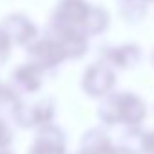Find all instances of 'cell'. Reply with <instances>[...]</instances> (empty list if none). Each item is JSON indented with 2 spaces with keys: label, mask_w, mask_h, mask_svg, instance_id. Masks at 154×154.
I'll list each match as a JSON object with an SVG mask.
<instances>
[{
  "label": "cell",
  "mask_w": 154,
  "mask_h": 154,
  "mask_svg": "<svg viewBox=\"0 0 154 154\" xmlns=\"http://www.w3.org/2000/svg\"><path fill=\"white\" fill-rule=\"evenodd\" d=\"M2 27L6 29L8 36L11 38L13 45H22L27 47L29 44H33L38 36V26L33 22V18L22 11H11L8 13L2 20H0Z\"/></svg>",
  "instance_id": "277c9868"
},
{
  "label": "cell",
  "mask_w": 154,
  "mask_h": 154,
  "mask_svg": "<svg viewBox=\"0 0 154 154\" xmlns=\"http://www.w3.org/2000/svg\"><path fill=\"white\" fill-rule=\"evenodd\" d=\"M45 72H47L45 69H42L35 62L27 60V62L20 63L18 67H15V71H13V84L24 93H36V91H40V87L44 84Z\"/></svg>",
  "instance_id": "9c48e42d"
},
{
  "label": "cell",
  "mask_w": 154,
  "mask_h": 154,
  "mask_svg": "<svg viewBox=\"0 0 154 154\" xmlns=\"http://www.w3.org/2000/svg\"><path fill=\"white\" fill-rule=\"evenodd\" d=\"M143 49L136 42H123V44H112L103 45L100 51V58L111 63L118 69H132L141 62Z\"/></svg>",
  "instance_id": "8992f818"
},
{
  "label": "cell",
  "mask_w": 154,
  "mask_h": 154,
  "mask_svg": "<svg viewBox=\"0 0 154 154\" xmlns=\"http://www.w3.org/2000/svg\"><path fill=\"white\" fill-rule=\"evenodd\" d=\"M147 116L145 102L134 93H118V118L120 123L138 125Z\"/></svg>",
  "instance_id": "ba28073f"
},
{
  "label": "cell",
  "mask_w": 154,
  "mask_h": 154,
  "mask_svg": "<svg viewBox=\"0 0 154 154\" xmlns=\"http://www.w3.org/2000/svg\"><path fill=\"white\" fill-rule=\"evenodd\" d=\"M13 47H15V45H13L11 38L8 36L6 29L2 27V24H0V65L6 63V62L9 60V56H11V49H13Z\"/></svg>",
  "instance_id": "2e32d148"
},
{
  "label": "cell",
  "mask_w": 154,
  "mask_h": 154,
  "mask_svg": "<svg viewBox=\"0 0 154 154\" xmlns=\"http://www.w3.org/2000/svg\"><path fill=\"white\" fill-rule=\"evenodd\" d=\"M98 116L107 125L120 123V118H118V93H111V94L103 96V100L98 105Z\"/></svg>",
  "instance_id": "4fadbf2b"
},
{
  "label": "cell",
  "mask_w": 154,
  "mask_h": 154,
  "mask_svg": "<svg viewBox=\"0 0 154 154\" xmlns=\"http://www.w3.org/2000/svg\"><path fill=\"white\" fill-rule=\"evenodd\" d=\"M13 116L17 123L22 127H40V125L51 123L54 116V102L49 98H42L36 103L22 102Z\"/></svg>",
  "instance_id": "52a82bcc"
},
{
  "label": "cell",
  "mask_w": 154,
  "mask_h": 154,
  "mask_svg": "<svg viewBox=\"0 0 154 154\" xmlns=\"http://www.w3.org/2000/svg\"><path fill=\"white\" fill-rule=\"evenodd\" d=\"M26 51H27V58L45 71L56 69L58 65H62L67 60L62 44L51 33L40 35L33 44H29L26 47Z\"/></svg>",
  "instance_id": "7a4b0ae2"
},
{
  "label": "cell",
  "mask_w": 154,
  "mask_h": 154,
  "mask_svg": "<svg viewBox=\"0 0 154 154\" xmlns=\"http://www.w3.org/2000/svg\"><path fill=\"white\" fill-rule=\"evenodd\" d=\"M141 149L147 154H154V131L143 134V138H141Z\"/></svg>",
  "instance_id": "ac0fdd59"
},
{
  "label": "cell",
  "mask_w": 154,
  "mask_h": 154,
  "mask_svg": "<svg viewBox=\"0 0 154 154\" xmlns=\"http://www.w3.org/2000/svg\"><path fill=\"white\" fill-rule=\"evenodd\" d=\"M149 4L140 0H118V13L125 24H140L147 17Z\"/></svg>",
  "instance_id": "7c38bea8"
},
{
  "label": "cell",
  "mask_w": 154,
  "mask_h": 154,
  "mask_svg": "<svg viewBox=\"0 0 154 154\" xmlns=\"http://www.w3.org/2000/svg\"><path fill=\"white\" fill-rule=\"evenodd\" d=\"M80 154H84V152H80Z\"/></svg>",
  "instance_id": "603a6c76"
},
{
  "label": "cell",
  "mask_w": 154,
  "mask_h": 154,
  "mask_svg": "<svg viewBox=\"0 0 154 154\" xmlns=\"http://www.w3.org/2000/svg\"><path fill=\"white\" fill-rule=\"evenodd\" d=\"M0 154H11V152H8V150H0Z\"/></svg>",
  "instance_id": "7402d4cb"
},
{
  "label": "cell",
  "mask_w": 154,
  "mask_h": 154,
  "mask_svg": "<svg viewBox=\"0 0 154 154\" xmlns=\"http://www.w3.org/2000/svg\"><path fill=\"white\" fill-rule=\"evenodd\" d=\"M111 27V11L102 6V4H93L89 17L84 24V31L87 36H102L103 33H107Z\"/></svg>",
  "instance_id": "30bf717a"
},
{
  "label": "cell",
  "mask_w": 154,
  "mask_h": 154,
  "mask_svg": "<svg viewBox=\"0 0 154 154\" xmlns=\"http://www.w3.org/2000/svg\"><path fill=\"white\" fill-rule=\"evenodd\" d=\"M116 85V71L105 60H98L85 67L82 76V89L91 98H103L112 93Z\"/></svg>",
  "instance_id": "6da1fadb"
},
{
  "label": "cell",
  "mask_w": 154,
  "mask_h": 154,
  "mask_svg": "<svg viewBox=\"0 0 154 154\" xmlns=\"http://www.w3.org/2000/svg\"><path fill=\"white\" fill-rule=\"evenodd\" d=\"M47 33H51L63 47L67 60H80L87 54L89 51V38L84 29L78 27H60V26H51L47 27Z\"/></svg>",
  "instance_id": "5b68a950"
},
{
  "label": "cell",
  "mask_w": 154,
  "mask_h": 154,
  "mask_svg": "<svg viewBox=\"0 0 154 154\" xmlns=\"http://www.w3.org/2000/svg\"><path fill=\"white\" fill-rule=\"evenodd\" d=\"M112 141L107 136V132L100 129H91L82 138V149L84 154H111L112 152Z\"/></svg>",
  "instance_id": "8fae6325"
},
{
  "label": "cell",
  "mask_w": 154,
  "mask_h": 154,
  "mask_svg": "<svg viewBox=\"0 0 154 154\" xmlns=\"http://www.w3.org/2000/svg\"><path fill=\"white\" fill-rule=\"evenodd\" d=\"M36 140L49 141V143H56V145H65V134L58 127H54L51 123H45V125H40L38 127Z\"/></svg>",
  "instance_id": "5bb4252c"
},
{
  "label": "cell",
  "mask_w": 154,
  "mask_h": 154,
  "mask_svg": "<svg viewBox=\"0 0 154 154\" xmlns=\"http://www.w3.org/2000/svg\"><path fill=\"white\" fill-rule=\"evenodd\" d=\"M11 140H13V134H11L9 127L6 125L4 120H0V149L8 147V145L11 143Z\"/></svg>",
  "instance_id": "e0dca14e"
},
{
  "label": "cell",
  "mask_w": 154,
  "mask_h": 154,
  "mask_svg": "<svg viewBox=\"0 0 154 154\" xmlns=\"http://www.w3.org/2000/svg\"><path fill=\"white\" fill-rule=\"evenodd\" d=\"M150 62H152V65H154V49H152V53H150Z\"/></svg>",
  "instance_id": "44dd1931"
},
{
  "label": "cell",
  "mask_w": 154,
  "mask_h": 154,
  "mask_svg": "<svg viewBox=\"0 0 154 154\" xmlns=\"http://www.w3.org/2000/svg\"><path fill=\"white\" fill-rule=\"evenodd\" d=\"M93 4L89 0H58L53 15H51V26L60 27H78L84 29V24L89 17Z\"/></svg>",
  "instance_id": "3957f363"
},
{
  "label": "cell",
  "mask_w": 154,
  "mask_h": 154,
  "mask_svg": "<svg viewBox=\"0 0 154 154\" xmlns=\"http://www.w3.org/2000/svg\"><path fill=\"white\" fill-rule=\"evenodd\" d=\"M111 154H136L131 147H125V145H120V147H114Z\"/></svg>",
  "instance_id": "d6986e66"
},
{
  "label": "cell",
  "mask_w": 154,
  "mask_h": 154,
  "mask_svg": "<svg viewBox=\"0 0 154 154\" xmlns=\"http://www.w3.org/2000/svg\"><path fill=\"white\" fill-rule=\"evenodd\" d=\"M29 154H65V145H56V143L35 140Z\"/></svg>",
  "instance_id": "9a60e30c"
},
{
  "label": "cell",
  "mask_w": 154,
  "mask_h": 154,
  "mask_svg": "<svg viewBox=\"0 0 154 154\" xmlns=\"http://www.w3.org/2000/svg\"><path fill=\"white\" fill-rule=\"evenodd\" d=\"M140 2H143V4H154V0H140Z\"/></svg>",
  "instance_id": "ffe728a7"
}]
</instances>
